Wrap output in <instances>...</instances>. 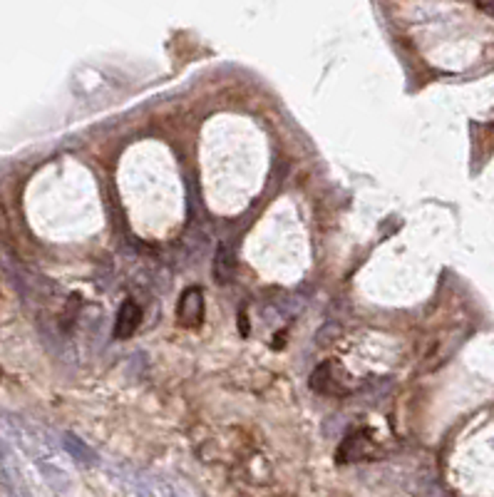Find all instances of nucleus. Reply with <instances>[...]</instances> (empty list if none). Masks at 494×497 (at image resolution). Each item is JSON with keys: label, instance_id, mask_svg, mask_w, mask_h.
<instances>
[{"label": "nucleus", "instance_id": "obj_1", "mask_svg": "<svg viewBox=\"0 0 494 497\" xmlns=\"http://www.w3.org/2000/svg\"><path fill=\"white\" fill-rule=\"evenodd\" d=\"M176 316H179V324L184 328H196L201 324V319H204V294H201V289L191 286L181 294Z\"/></svg>", "mask_w": 494, "mask_h": 497}, {"label": "nucleus", "instance_id": "obj_2", "mask_svg": "<svg viewBox=\"0 0 494 497\" xmlns=\"http://www.w3.org/2000/svg\"><path fill=\"white\" fill-rule=\"evenodd\" d=\"M139 324H142V309H139L132 299L124 301V304L119 306L117 321H114V338H117V341L132 338L134 331L139 328Z\"/></svg>", "mask_w": 494, "mask_h": 497}, {"label": "nucleus", "instance_id": "obj_3", "mask_svg": "<svg viewBox=\"0 0 494 497\" xmlns=\"http://www.w3.org/2000/svg\"><path fill=\"white\" fill-rule=\"evenodd\" d=\"M236 274V256L229 244H219L214 256V279L219 284H229Z\"/></svg>", "mask_w": 494, "mask_h": 497}, {"label": "nucleus", "instance_id": "obj_4", "mask_svg": "<svg viewBox=\"0 0 494 497\" xmlns=\"http://www.w3.org/2000/svg\"><path fill=\"white\" fill-rule=\"evenodd\" d=\"M63 448H65V453H68L73 460H77V463H82V465H95V463H97V453H95V450L90 448L82 438H77L75 433H65L63 435Z\"/></svg>", "mask_w": 494, "mask_h": 497}]
</instances>
